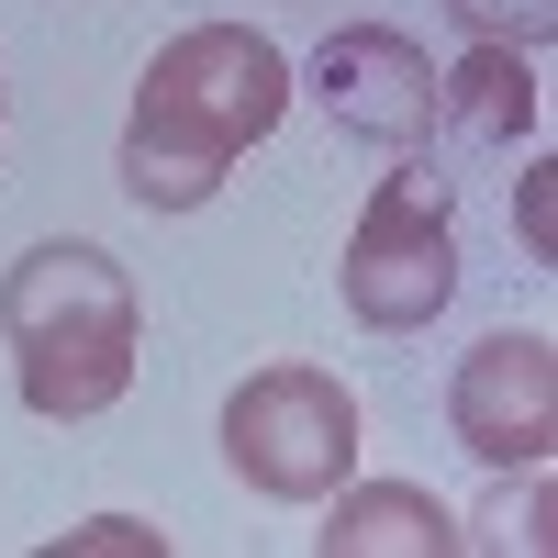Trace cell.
I'll return each instance as SVG.
<instances>
[{
	"label": "cell",
	"instance_id": "6da1fadb",
	"mask_svg": "<svg viewBox=\"0 0 558 558\" xmlns=\"http://www.w3.org/2000/svg\"><path fill=\"white\" fill-rule=\"evenodd\" d=\"M291 112V57L257 34V23H191L168 34L146 78H134V112H123V202L146 213H202L223 191L257 134Z\"/></svg>",
	"mask_w": 558,
	"mask_h": 558
},
{
	"label": "cell",
	"instance_id": "7a4b0ae2",
	"mask_svg": "<svg viewBox=\"0 0 558 558\" xmlns=\"http://www.w3.org/2000/svg\"><path fill=\"white\" fill-rule=\"evenodd\" d=\"M0 347H12V380L45 425H89L134 391V347H146V313H134V279L112 246L57 235L23 246L0 279Z\"/></svg>",
	"mask_w": 558,
	"mask_h": 558
},
{
	"label": "cell",
	"instance_id": "3957f363",
	"mask_svg": "<svg viewBox=\"0 0 558 558\" xmlns=\"http://www.w3.org/2000/svg\"><path fill=\"white\" fill-rule=\"evenodd\" d=\"M336 279H347V313L368 336H425L458 302V202H447V179L425 157H402L380 191H368Z\"/></svg>",
	"mask_w": 558,
	"mask_h": 558
},
{
	"label": "cell",
	"instance_id": "277c9868",
	"mask_svg": "<svg viewBox=\"0 0 558 558\" xmlns=\"http://www.w3.org/2000/svg\"><path fill=\"white\" fill-rule=\"evenodd\" d=\"M223 470L268 502H324L336 481H357V391L336 368H246L223 402Z\"/></svg>",
	"mask_w": 558,
	"mask_h": 558
},
{
	"label": "cell",
	"instance_id": "5b68a950",
	"mask_svg": "<svg viewBox=\"0 0 558 558\" xmlns=\"http://www.w3.org/2000/svg\"><path fill=\"white\" fill-rule=\"evenodd\" d=\"M447 436L481 470H536L558 447V336H536V324L481 336L458 357V380H447Z\"/></svg>",
	"mask_w": 558,
	"mask_h": 558
},
{
	"label": "cell",
	"instance_id": "8992f818",
	"mask_svg": "<svg viewBox=\"0 0 558 558\" xmlns=\"http://www.w3.org/2000/svg\"><path fill=\"white\" fill-rule=\"evenodd\" d=\"M313 101L336 134L357 146H391V157H425L436 146V57L391 23H336L313 45Z\"/></svg>",
	"mask_w": 558,
	"mask_h": 558
},
{
	"label": "cell",
	"instance_id": "52a82bcc",
	"mask_svg": "<svg viewBox=\"0 0 558 558\" xmlns=\"http://www.w3.org/2000/svg\"><path fill=\"white\" fill-rule=\"evenodd\" d=\"M313 547L324 558H458L470 525H458L425 481H336V492H324Z\"/></svg>",
	"mask_w": 558,
	"mask_h": 558
},
{
	"label": "cell",
	"instance_id": "ba28073f",
	"mask_svg": "<svg viewBox=\"0 0 558 558\" xmlns=\"http://www.w3.org/2000/svg\"><path fill=\"white\" fill-rule=\"evenodd\" d=\"M436 123H458L470 146H525L536 134V45H470L458 68H436Z\"/></svg>",
	"mask_w": 558,
	"mask_h": 558
},
{
	"label": "cell",
	"instance_id": "9c48e42d",
	"mask_svg": "<svg viewBox=\"0 0 558 558\" xmlns=\"http://www.w3.org/2000/svg\"><path fill=\"white\" fill-rule=\"evenodd\" d=\"M470 547H525V558H547V547H558V492H547V458H536V470H492V502L470 514Z\"/></svg>",
	"mask_w": 558,
	"mask_h": 558
},
{
	"label": "cell",
	"instance_id": "30bf717a",
	"mask_svg": "<svg viewBox=\"0 0 558 558\" xmlns=\"http://www.w3.org/2000/svg\"><path fill=\"white\" fill-rule=\"evenodd\" d=\"M458 23H470V45H547L558 34V0H447Z\"/></svg>",
	"mask_w": 558,
	"mask_h": 558
},
{
	"label": "cell",
	"instance_id": "8fae6325",
	"mask_svg": "<svg viewBox=\"0 0 558 558\" xmlns=\"http://www.w3.org/2000/svg\"><path fill=\"white\" fill-rule=\"evenodd\" d=\"M547 213H558V179H547V168H525V257H536V268L558 257V235H547Z\"/></svg>",
	"mask_w": 558,
	"mask_h": 558
}]
</instances>
